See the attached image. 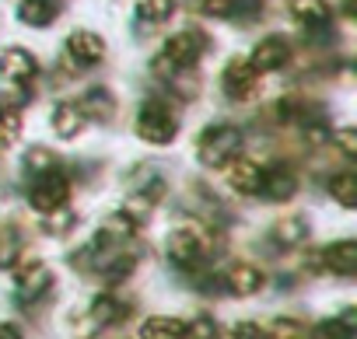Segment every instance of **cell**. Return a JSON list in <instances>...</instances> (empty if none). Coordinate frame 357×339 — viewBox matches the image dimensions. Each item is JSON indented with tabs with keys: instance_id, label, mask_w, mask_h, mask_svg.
I'll use <instances>...</instances> for the list:
<instances>
[{
	"instance_id": "6da1fadb",
	"label": "cell",
	"mask_w": 357,
	"mask_h": 339,
	"mask_svg": "<svg viewBox=\"0 0 357 339\" xmlns=\"http://www.w3.org/2000/svg\"><path fill=\"white\" fill-rule=\"evenodd\" d=\"M242 150V129L231 126V123H218V126H207L200 143H197V157L204 168H225L228 161H235Z\"/></svg>"
},
{
	"instance_id": "7a4b0ae2",
	"label": "cell",
	"mask_w": 357,
	"mask_h": 339,
	"mask_svg": "<svg viewBox=\"0 0 357 339\" xmlns=\"http://www.w3.org/2000/svg\"><path fill=\"white\" fill-rule=\"evenodd\" d=\"M204 46H207V39L200 36V32H175L168 42H165V49H161V56H158V70H186V67H193L200 56H204Z\"/></svg>"
},
{
	"instance_id": "3957f363",
	"label": "cell",
	"mask_w": 357,
	"mask_h": 339,
	"mask_svg": "<svg viewBox=\"0 0 357 339\" xmlns=\"http://www.w3.org/2000/svg\"><path fill=\"white\" fill-rule=\"evenodd\" d=\"M175 133H178V123H175V116H172L161 102H147V105L140 109V116H137V136H140L144 143L165 147V143L175 140Z\"/></svg>"
},
{
	"instance_id": "277c9868",
	"label": "cell",
	"mask_w": 357,
	"mask_h": 339,
	"mask_svg": "<svg viewBox=\"0 0 357 339\" xmlns=\"http://www.w3.org/2000/svg\"><path fill=\"white\" fill-rule=\"evenodd\" d=\"M67 200H70V182L60 172H43L32 182V189H29V207L36 214H43V217L60 210V207H67Z\"/></svg>"
},
{
	"instance_id": "5b68a950",
	"label": "cell",
	"mask_w": 357,
	"mask_h": 339,
	"mask_svg": "<svg viewBox=\"0 0 357 339\" xmlns=\"http://www.w3.org/2000/svg\"><path fill=\"white\" fill-rule=\"evenodd\" d=\"M221 88H225V95H228L231 102H249V98L259 95V74L249 67V60L235 56V60L225 67V74H221Z\"/></svg>"
},
{
	"instance_id": "8992f818",
	"label": "cell",
	"mask_w": 357,
	"mask_h": 339,
	"mask_svg": "<svg viewBox=\"0 0 357 339\" xmlns=\"http://www.w3.org/2000/svg\"><path fill=\"white\" fill-rule=\"evenodd\" d=\"M165 252H168V259L175 266H197L204 259V252H207V242H204L200 228H175L168 235Z\"/></svg>"
},
{
	"instance_id": "52a82bcc",
	"label": "cell",
	"mask_w": 357,
	"mask_h": 339,
	"mask_svg": "<svg viewBox=\"0 0 357 339\" xmlns=\"http://www.w3.org/2000/svg\"><path fill=\"white\" fill-rule=\"evenodd\" d=\"M15 287H18V301H22V304H36L39 297L50 294V287H53V273H50L46 262L32 259V262L18 266V273H15Z\"/></svg>"
},
{
	"instance_id": "ba28073f",
	"label": "cell",
	"mask_w": 357,
	"mask_h": 339,
	"mask_svg": "<svg viewBox=\"0 0 357 339\" xmlns=\"http://www.w3.org/2000/svg\"><path fill=\"white\" fill-rule=\"evenodd\" d=\"M287 60H291V46H287V39H284V36H266V39L252 49L249 67H252L256 74H273V70L287 67Z\"/></svg>"
},
{
	"instance_id": "9c48e42d",
	"label": "cell",
	"mask_w": 357,
	"mask_h": 339,
	"mask_svg": "<svg viewBox=\"0 0 357 339\" xmlns=\"http://www.w3.org/2000/svg\"><path fill=\"white\" fill-rule=\"evenodd\" d=\"M67 56L77 63V67H95L105 60V42L98 32H88V29H77L67 36Z\"/></svg>"
},
{
	"instance_id": "30bf717a",
	"label": "cell",
	"mask_w": 357,
	"mask_h": 339,
	"mask_svg": "<svg viewBox=\"0 0 357 339\" xmlns=\"http://www.w3.org/2000/svg\"><path fill=\"white\" fill-rule=\"evenodd\" d=\"M39 74V63L29 49L22 46H8L4 53H0V77L11 81V84H29L32 77Z\"/></svg>"
},
{
	"instance_id": "8fae6325",
	"label": "cell",
	"mask_w": 357,
	"mask_h": 339,
	"mask_svg": "<svg viewBox=\"0 0 357 339\" xmlns=\"http://www.w3.org/2000/svg\"><path fill=\"white\" fill-rule=\"evenodd\" d=\"M228 186H231L238 196H256L259 186H263V168H259L252 157H235V161H228Z\"/></svg>"
},
{
	"instance_id": "7c38bea8",
	"label": "cell",
	"mask_w": 357,
	"mask_h": 339,
	"mask_svg": "<svg viewBox=\"0 0 357 339\" xmlns=\"http://www.w3.org/2000/svg\"><path fill=\"white\" fill-rule=\"evenodd\" d=\"M294 193H298V179H294L291 168L277 164V168H270V172H263L259 196H266V200H273V203H287Z\"/></svg>"
},
{
	"instance_id": "4fadbf2b",
	"label": "cell",
	"mask_w": 357,
	"mask_h": 339,
	"mask_svg": "<svg viewBox=\"0 0 357 339\" xmlns=\"http://www.w3.org/2000/svg\"><path fill=\"white\" fill-rule=\"evenodd\" d=\"M263 283H266V276H263V269L252 266V262H235V266L228 269V290L238 294V297H252V294H259Z\"/></svg>"
},
{
	"instance_id": "5bb4252c",
	"label": "cell",
	"mask_w": 357,
	"mask_h": 339,
	"mask_svg": "<svg viewBox=\"0 0 357 339\" xmlns=\"http://www.w3.org/2000/svg\"><path fill=\"white\" fill-rule=\"evenodd\" d=\"M322 262H326V269H333V273H340V276H350V273L357 269V242H350V238L333 242V245L322 252Z\"/></svg>"
},
{
	"instance_id": "9a60e30c",
	"label": "cell",
	"mask_w": 357,
	"mask_h": 339,
	"mask_svg": "<svg viewBox=\"0 0 357 339\" xmlns=\"http://www.w3.org/2000/svg\"><path fill=\"white\" fill-rule=\"evenodd\" d=\"M77 109H81L84 119L105 123V119H112V112H116V98H112L105 88H91V91H84V98L77 102Z\"/></svg>"
},
{
	"instance_id": "2e32d148",
	"label": "cell",
	"mask_w": 357,
	"mask_h": 339,
	"mask_svg": "<svg viewBox=\"0 0 357 339\" xmlns=\"http://www.w3.org/2000/svg\"><path fill=\"white\" fill-rule=\"evenodd\" d=\"M81 129H84L81 109H77L74 102H60V105L53 109V133H56L60 140H74V136H81Z\"/></svg>"
},
{
	"instance_id": "e0dca14e",
	"label": "cell",
	"mask_w": 357,
	"mask_h": 339,
	"mask_svg": "<svg viewBox=\"0 0 357 339\" xmlns=\"http://www.w3.org/2000/svg\"><path fill=\"white\" fill-rule=\"evenodd\" d=\"M140 339H186V322L172 315H151L140 325Z\"/></svg>"
},
{
	"instance_id": "ac0fdd59",
	"label": "cell",
	"mask_w": 357,
	"mask_h": 339,
	"mask_svg": "<svg viewBox=\"0 0 357 339\" xmlns=\"http://www.w3.org/2000/svg\"><path fill=\"white\" fill-rule=\"evenodd\" d=\"M287 8L301 25H312V29H319L333 18V8L326 4V0H287Z\"/></svg>"
},
{
	"instance_id": "d6986e66",
	"label": "cell",
	"mask_w": 357,
	"mask_h": 339,
	"mask_svg": "<svg viewBox=\"0 0 357 339\" xmlns=\"http://www.w3.org/2000/svg\"><path fill=\"white\" fill-rule=\"evenodd\" d=\"M56 11H60L56 0H22V4H18V18H22L25 25H32V29L53 25Z\"/></svg>"
},
{
	"instance_id": "ffe728a7",
	"label": "cell",
	"mask_w": 357,
	"mask_h": 339,
	"mask_svg": "<svg viewBox=\"0 0 357 339\" xmlns=\"http://www.w3.org/2000/svg\"><path fill=\"white\" fill-rule=\"evenodd\" d=\"M126 304H119L112 294H98L95 301H91V311H88V318H95V325H116V322H123L126 318Z\"/></svg>"
},
{
	"instance_id": "44dd1931",
	"label": "cell",
	"mask_w": 357,
	"mask_h": 339,
	"mask_svg": "<svg viewBox=\"0 0 357 339\" xmlns=\"http://www.w3.org/2000/svg\"><path fill=\"white\" fill-rule=\"evenodd\" d=\"M305 238H308V224H305V217H284V221L273 224V242L284 245V249H294V245H301Z\"/></svg>"
},
{
	"instance_id": "7402d4cb",
	"label": "cell",
	"mask_w": 357,
	"mask_h": 339,
	"mask_svg": "<svg viewBox=\"0 0 357 339\" xmlns=\"http://www.w3.org/2000/svg\"><path fill=\"white\" fill-rule=\"evenodd\" d=\"M329 196L343 207V210H354L357 207V175L354 172H340L329 179Z\"/></svg>"
},
{
	"instance_id": "603a6c76",
	"label": "cell",
	"mask_w": 357,
	"mask_h": 339,
	"mask_svg": "<svg viewBox=\"0 0 357 339\" xmlns=\"http://www.w3.org/2000/svg\"><path fill=\"white\" fill-rule=\"evenodd\" d=\"M256 15L259 0H204V15L207 18H235V15Z\"/></svg>"
},
{
	"instance_id": "cb8c5ba5",
	"label": "cell",
	"mask_w": 357,
	"mask_h": 339,
	"mask_svg": "<svg viewBox=\"0 0 357 339\" xmlns=\"http://www.w3.org/2000/svg\"><path fill=\"white\" fill-rule=\"evenodd\" d=\"M22 136V109L18 105H0V147H8Z\"/></svg>"
},
{
	"instance_id": "d4e9b609",
	"label": "cell",
	"mask_w": 357,
	"mask_h": 339,
	"mask_svg": "<svg viewBox=\"0 0 357 339\" xmlns=\"http://www.w3.org/2000/svg\"><path fill=\"white\" fill-rule=\"evenodd\" d=\"M172 11H175V0H140L137 4L140 22H168Z\"/></svg>"
},
{
	"instance_id": "484cf974",
	"label": "cell",
	"mask_w": 357,
	"mask_h": 339,
	"mask_svg": "<svg viewBox=\"0 0 357 339\" xmlns=\"http://www.w3.org/2000/svg\"><path fill=\"white\" fill-rule=\"evenodd\" d=\"M74 224H77V214H74V210H67V207H60V210L46 214V221H43V231H46V235H67Z\"/></svg>"
},
{
	"instance_id": "4316f807",
	"label": "cell",
	"mask_w": 357,
	"mask_h": 339,
	"mask_svg": "<svg viewBox=\"0 0 357 339\" xmlns=\"http://www.w3.org/2000/svg\"><path fill=\"white\" fill-rule=\"evenodd\" d=\"M18 255H22V242H18V235L15 231H0V269H11L15 262H18Z\"/></svg>"
},
{
	"instance_id": "83f0119b",
	"label": "cell",
	"mask_w": 357,
	"mask_h": 339,
	"mask_svg": "<svg viewBox=\"0 0 357 339\" xmlns=\"http://www.w3.org/2000/svg\"><path fill=\"white\" fill-rule=\"evenodd\" d=\"M266 339H305V325L298 318H273L266 329Z\"/></svg>"
},
{
	"instance_id": "f1b7e54d",
	"label": "cell",
	"mask_w": 357,
	"mask_h": 339,
	"mask_svg": "<svg viewBox=\"0 0 357 339\" xmlns=\"http://www.w3.org/2000/svg\"><path fill=\"white\" fill-rule=\"evenodd\" d=\"M221 329H218V318L211 315H197L190 325H186V339H218Z\"/></svg>"
},
{
	"instance_id": "f546056e",
	"label": "cell",
	"mask_w": 357,
	"mask_h": 339,
	"mask_svg": "<svg viewBox=\"0 0 357 339\" xmlns=\"http://www.w3.org/2000/svg\"><path fill=\"white\" fill-rule=\"evenodd\" d=\"M105 235H112V238H130L133 231H137V221L126 214V210H119V214H112L109 221H105V228H102Z\"/></svg>"
},
{
	"instance_id": "4dcf8cb0",
	"label": "cell",
	"mask_w": 357,
	"mask_h": 339,
	"mask_svg": "<svg viewBox=\"0 0 357 339\" xmlns=\"http://www.w3.org/2000/svg\"><path fill=\"white\" fill-rule=\"evenodd\" d=\"M25 164H29V172H39V175H43V172H53V154H50L46 147H32Z\"/></svg>"
},
{
	"instance_id": "1f68e13d",
	"label": "cell",
	"mask_w": 357,
	"mask_h": 339,
	"mask_svg": "<svg viewBox=\"0 0 357 339\" xmlns=\"http://www.w3.org/2000/svg\"><path fill=\"white\" fill-rule=\"evenodd\" d=\"M333 140H336V147H340L347 157H354V154H357V129H354V126L336 129V133H333Z\"/></svg>"
},
{
	"instance_id": "d6a6232c",
	"label": "cell",
	"mask_w": 357,
	"mask_h": 339,
	"mask_svg": "<svg viewBox=\"0 0 357 339\" xmlns=\"http://www.w3.org/2000/svg\"><path fill=\"white\" fill-rule=\"evenodd\" d=\"M130 273H133V259H130V255H119L112 266H105V280H112V283L126 280Z\"/></svg>"
},
{
	"instance_id": "836d02e7",
	"label": "cell",
	"mask_w": 357,
	"mask_h": 339,
	"mask_svg": "<svg viewBox=\"0 0 357 339\" xmlns=\"http://www.w3.org/2000/svg\"><path fill=\"white\" fill-rule=\"evenodd\" d=\"M228 339H266V329L256 325V322H238V325L231 329Z\"/></svg>"
},
{
	"instance_id": "e575fe53",
	"label": "cell",
	"mask_w": 357,
	"mask_h": 339,
	"mask_svg": "<svg viewBox=\"0 0 357 339\" xmlns=\"http://www.w3.org/2000/svg\"><path fill=\"white\" fill-rule=\"evenodd\" d=\"M0 339H25V332L15 322H0Z\"/></svg>"
}]
</instances>
